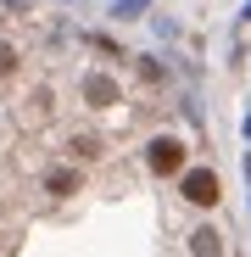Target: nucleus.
<instances>
[{
    "mask_svg": "<svg viewBox=\"0 0 251 257\" xmlns=\"http://www.w3.org/2000/svg\"><path fill=\"white\" fill-rule=\"evenodd\" d=\"M179 190H184V201H195V207H212V201L223 196V185H218V174H212V168H184Z\"/></svg>",
    "mask_w": 251,
    "mask_h": 257,
    "instance_id": "obj_1",
    "label": "nucleus"
},
{
    "mask_svg": "<svg viewBox=\"0 0 251 257\" xmlns=\"http://www.w3.org/2000/svg\"><path fill=\"white\" fill-rule=\"evenodd\" d=\"M145 151H151V157H145V162H151V174H184V146H179L173 135L151 140Z\"/></svg>",
    "mask_w": 251,
    "mask_h": 257,
    "instance_id": "obj_2",
    "label": "nucleus"
},
{
    "mask_svg": "<svg viewBox=\"0 0 251 257\" xmlns=\"http://www.w3.org/2000/svg\"><path fill=\"white\" fill-rule=\"evenodd\" d=\"M84 101H90V106H117V78L90 73V78H84Z\"/></svg>",
    "mask_w": 251,
    "mask_h": 257,
    "instance_id": "obj_3",
    "label": "nucleus"
},
{
    "mask_svg": "<svg viewBox=\"0 0 251 257\" xmlns=\"http://www.w3.org/2000/svg\"><path fill=\"white\" fill-rule=\"evenodd\" d=\"M190 257H223V235L218 229H190Z\"/></svg>",
    "mask_w": 251,
    "mask_h": 257,
    "instance_id": "obj_4",
    "label": "nucleus"
},
{
    "mask_svg": "<svg viewBox=\"0 0 251 257\" xmlns=\"http://www.w3.org/2000/svg\"><path fill=\"white\" fill-rule=\"evenodd\" d=\"M45 190H51V196H73V190H78V174H73V168H51V174H45Z\"/></svg>",
    "mask_w": 251,
    "mask_h": 257,
    "instance_id": "obj_5",
    "label": "nucleus"
},
{
    "mask_svg": "<svg viewBox=\"0 0 251 257\" xmlns=\"http://www.w3.org/2000/svg\"><path fill=\"white\" fill-rule=\"evenodd\" d=\"M67 151H73V157H84V162H95L106 146H101V135H78V140H67Z\"/></svg>",
    "mask_w": 251,
    "mask_h": 257,
    "instance_id": "obj_6",
    "label": "nucleus"
},
{
    "mask_svg": "<svg viewBox=\"0 0 251 257\" xmlns=\"http://www.w3.org/2000/svg\"><path fill=\"white\" fill-rule=\"evenodd\" d=\"M12 67H17V56H12L6 45H0V73H12Z\"/></svg>",
    "mask_w": 251,
    "mask_h": 257,
    "instance_id": "obj_7",
    "label": "nucleus"
}]
</instances>
